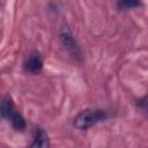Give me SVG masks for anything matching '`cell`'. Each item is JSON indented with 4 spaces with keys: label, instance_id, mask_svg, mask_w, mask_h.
<instances>
[{
    "label": "cell",
    "instance_id": "obj_7",
    "mask_svg": "<svg viewBox=\"0 0 148 148\" xmlns=\"http://www.w3.org/2000/svg\"><path fill=\"white\" fill-rule=\"evenodd\" d=\"M142 6V3L140 1L136 0H123L117 2V7L119 10H128V9H134Z\"/></svg>",
    "mask_w": 148,
    "mask_h": 148
},
{
    "label": "cell",
    "instance_id": "obj_8",
    "mask_svg": "<svg viewBox=\"0 0 148 148\" xmlns=\"http://www.w3.org/2000/svg\"><path fill=\"white\" fill-rule=\"evenodd\" d=\"M138 109H139L146 117H148V95H146L145 97H142V98L138 102Z\"/></svg>",
    "mask_w": 148,
    "mask_h": 148
},
{
    "label": "cell",
    "instance_id": "obj_4",
    "mask_svg": "<svg viewBox=\"0 0 148 148\" xmlns=\"http://www.w3.org/2000/svg\"><path fill=\"white\" fill-rule=\"evenodd\" d=\"M49 147H50V140L47 133L43 128L37 127L35 131L34 140L28 148H49Z\"/></svg>",
    "mask_w": 148,
    "mask_h": 148
},
{
    "label": "cell",
    "instance_id": "obj_5",
    "mask_svg": "<svg viewBox=\"0 0 148 148\" xmlns=\"http://www.w3.org/2000/svg\"><path fill=\"white\" fill-rule=\"evenodd\" d=\"M9 121L12 124V126L16 130V131H24L25 127H27V123H25V119L24 117L18 112V111H14L9 118Z\"/></svg>",
    "mask_w": 148,
    "mask_h": 148
},
{
    "label": "cell",
    "instance_id": "obj_1",
    "mask_svg": "<svg viewBox=\"0 0 148 148\" xmlns=\"http://www.w3.org/2000/svg\"><path fill=\"white\" fill-rule=\"evenodd\" d=\"M108 118H109V113L106 110L87 109L76 114V117L73 120V125L80 131H86L91 126L106 120Z\"/></svg>",
    "mask_w": 148,
    "mask_h": 148
},
{
    "label": "cell",
    "instance_id": "obj_6",
    "mask_svg": "<svg viewBox=\"0 0 148 148\" xmlns=\"http://www.w3.org/2000/svg\"><path fill=\"white\" fill-rule=\"evenodd\" d=\"M0 110H1V117L3 119H7V120H9L12 113L15 111L12 101L9 98H7V97L2 98V101H1V109Z\"/></svg>",
    "mask_w": 148,
    "mask_h": 148
},
{
    "label": "cell",
    "instance_id": "obj_2",
    "mask_svg": "<svg viewBox=\"0 0 148 148\" xmlns=\"http://www.w3.org/2000/svg\"><path fill=\"white\" fill-rule=\"evenodd\" d=\"M59 39L62 44V46L68 51V53L76 60H81L83 58L82 49L80 47L77 40L75 39L74 35L72 34L71 29L68 27H62L59 32Z\"/></svg>",
    "mask_w": 148,
    "mask_h": 148
},
{
    "label": "cell",
    "instance_id": "obj_3",
    "mask_svg": "<svg viewBox=\"0 0 148 148\" xmlns=\"http://www.w3.org/2000/svg\"><path fill=\"white\" fill-rule=\"evenodd\" d=\"M23 68L27 73H30V74H39L43 69V58L40 56L39 52L37 51H34L31 52L28 58L25 59L24 64H23Z\"/></svg>",
    "mask_w": 148,
    "mask_h": 148
}]
</instances>
